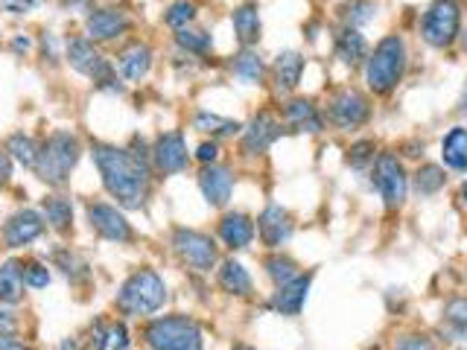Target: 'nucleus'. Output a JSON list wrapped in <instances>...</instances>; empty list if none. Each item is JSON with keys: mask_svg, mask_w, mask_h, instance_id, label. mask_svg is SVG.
<instances>
[{"mask_svg": "<svg viewBox=\"0 0 467 350\" xmlns=\"http://www.w3.org/2000/svg\"><path fill=\"white\" fill-rule=\"evenodd\" d=\"M91 155L97 161L99 175H103L105 190L123 207H141L146 202L149 173L141 158L126 152V149L108 146V144H94Z\"/></svg>", "mask_w": 467, "mask_h": 350, "instance_id": "1", "label": "nucleus"}, {"mask_svg": "<svg viewBox=\"0 0 467 350\" xmlns=\"http://www.w3.org/2000/svg\"><path fill=\"white\" fill-rule=\"evenodd\" d=\"M79 152H82V146L71 132H53L38 149V178H44L47 184H65L79 161Z\"/></svg>", "mask_w": 467, "mask_h": 350, "instance_id": "2", "label": "nucleus"}, {"mask_svg": "<svg viewBox=\"0 0 467 350\" xmlns=\"http://www.w3.org/2000/svg\"><path fill=\"white\" fill-rule=\"evenodd\" d=\"M406 67V47L397 35L383 38L369 56V67H365V79L374 94H389L397 88Z\"/></svg>", "mask_w": 467, "mask_h": 350, "instance_id": "3", "label": "nucleus"}, {"mask_svg": "<svg viewBox=\"0 0 467 350\" xmlns=\"http://www.w3.org/2000/svg\"><path fill=\"white\" fill-rule=\"evenodd\" d=\"M167 301V286L152 268H141L126 280L121 295H117V307L126 315H152Z\"/></svg>", "mask_w": 467, "mask_h": 350, "instance_id": "4", "label": "nucleus"}, {"mask_svg": "<svg viewBox=\"0 0 467 350\" xmlns=\"http://www.w3.org/2000/svg\"><path fill=\"white\" fill-rule=\"evenodd\" d=\"M146 342L152 350H202V330L193 318L167 315L146 327Z\"/></svg>", "mask_w": 467, "mask_h": 350, "instance_id": "5", "label": "nucleus"}, {"mask_svg": "<svg viewBox=\"0 0 467 350\" xmlns=\"http://www.w3.org/2000/svg\"><path fill=\"white\" fill-rule=\"evenodd\" d=\"M462 9L455 0H432V6L424 15V38L432 47H447L459 35Z\"/></svg>", "mask_w": 467, "mask_h": 350, "instance_id": "6", "label": "nucleus"}, {"mask_svg": "<svg viewBox=\"0 0 467 350\" xmlns=\"http://www.w3.org/2000/svg\"><path fill=\"white\" fill-rule=\"evenodd\" d=\"M173 245H175L178 257H182L191 268H196V272H211L216 266V245L211 237L178 228L173 234Z\"/></svg>", "mask_w": 467, "mask_h": 350, "instance_id": "7", "label": "nucleus"}, {"mask_svg": "<svg viewBox=\"0 0 467 350\" xmlns=\"http://www.w3.org/2000/svg\"><path fill=\"white\" fill-rule=\"evenodd\" d=\"M374 184L380 190L385 207H401L406 202V173H403V164L397 161L394 155H380L377 158V167H374Z\"/></svg>", "mask_w": 467, "mask_h": 350, "instance_id": "8", "label": "nucleus"}, {"mask_svg": "<svg viewBox=\"0 0 467 350\" xmlns=\"http://www.w3.org/2000/svg\"><path fill=\"white\" fill-rule=\"evenodd\" d=\"M67 62H71L74 70H79L82 76L94 79V82L105 85V82H114V74L108 62L103 58V53L88 42V38H74L71 44H67Z\"/></svg>", "mask_w": 467, "mask_h": 350, "instance_id": "9", "label": "nucleus"}, {"mask_svg": "<svg viewBox=\"0 0 467 350\" xmlns=\"http://www.w3.org/2000/svg\"><path fill=\"white\" fill-rule=\"evenodd\" d=\"M88 222H91V228L99 237L112 239V243H128L132 239V225L112 205H88Z\"/></svg>", "mask_w": 467, "mask_h": 350, "instance_id": "10", "label": "nucleus"}, {"mask_svg": "<svg viewBox=\"0 0 467 350\" xmlns=\"http://www.w3.org/2000/svg\"><path fill=\"white\" fill-rule=\"evenodd\" d=\"M369 99L356 91H339L331 99V120L339 128H356L369 120Z\"/></svg>", "mask_w": 467, "mask_h": 350, "instance_id": "11", "label": "nucleus"}, {"mask_svg": "<svg viewBox=\"0 0 467 350\" xmlns=\"http://www.w3.org/2000/svg\"><path fill=\"white\" fill-rule=\"evenodd\" d=\"M281 123H277V117L269 114V112H263V114H257L252 123H248L245 128V135H243V152L245 155H261L266 152L277 137H281Z\"/></svg>", "mask_w": 467, "mask_h": 350, "instance_id": "12", "label": "nucleus"}, {"mask_svg": "<svg viewBox=\"0 0 467 350\" xmlns=\"http://www.w3.org/2000/svg\"><path fill=\"white\" fill-rule=\"evenodd\" d=\"M152 158H155V167L161 173L173 175V173H182L187 167V144H184V135L182 132H167L155 140V149H152Z\"/></svg>", "mask_w": 467, "mask_h": 350, "instance_id": "13", "label": "nucleus"}, {"mask_svg": "<svg viewBox=\"0 0 467 350\" xmlns=\"http://www.w3.org/2000/svg\"><path fill=\"white\" fill-rule=\"evenodd\" d=\"M42 231H44L42 214H35V210H21V214H15L4 225V243L6 248H21V245L33 243L35 237H42Z\"/></svg>", "mask_w": 467, "mask_h": 350, "instance_id": "14", "label": "nucleus"}, {"mask_svg": "<svg viewBox=\"0 0 467 350\" xmlns=\"http://www.w3.org/2000/svg\"><path fill=\"white\" fill-rule=\"evenodd\" d=\"M257 231H261V239L269 248L284 245L286 239L292 234V222H290V214L281 207V205H269L257 219Z\"/></svg>", "mask_w": 467, "mask_h": 350, "instance_id": "15", "label": "nucleus"}, {"mask_svg": "<svg viewBox=\"0 0 467 350\" xmlns=\"http://www.w3.org/2000/svg\"><path fill=\"white\" fill-rule=\"evenodd\" d=\"M88 35L97 38V42H112V38L123 35L128 29V18L121 9H97V12L88 15Z\"/></svg>", "mask_w": 467, "mask_h": 350, "instance_id": "16", "label": "nucleus"}, {"mask_svg": "<svg viewBox=\"0 0 467 350\" xmlns=\"http://www.w3.org/2000/svg\"><path fill=\"white\" fill-rule=\"evenodd\" d=\"M198 187H202L205 198L214 207H222L228 198H231L234 190V178L225 167H205L202 175H198Z\"/></svg>", "mask_w": 467, "mask_h": 350, "instance_id": "17", "label": "nucleus"}, {"mask_svg": "<svg viewBox=\"0 0 467 350\" xmlns=\"http://www.w3.org/2000/svg\"><path fill=\"white\" fill-rule=\"evenodd\" d=\"M310 280H313V275H304V277L290 280V284L277 286V292L272 298V307L281 315H298L301 313L304 301H307V292H310Z\"/></svg>", "mask_w": 467, "mask_h": 350, "instance_id": "18", "label": "nucleus"}, {"mask_svg": "<svg viewBox=\"0 0 467 350\" xmlns=\"http://www.w3.org/2000/svg\"><path fill=\"white\" fill-rule=\"evenodd\" d=\"M117 67H121V74L128 82H141L149 74V67H152V50L141 42L128 44L126 50H121V56H117Z\"/></svg>", "mask_w": 467, "mask_h": 350, "instance_id": "19", "label": "nucleus"}, {"mask_svg": "<svg viewBox=\"0 0 467 350\" xmlns=\"http://www.w3.org/2000/svg\"><path fill=\"white\" fill-rule=\"evenodd\" d=\"M220 237L225 245L245 248L254 239V222L245 214H228L220 222Z\"/></svg>", "mask_w": 467, "mask_h": 350, "instance_id": "20", "label": "nucleus"}, {"mask_svg": "<svg viewBox=\"0 0 467 350\" xmlns=\"http://www.w3.org/2000/svg\"><path fill=\"white\" fill-rule=\"evenodd\" d=\"M231 21H234V33L240 38V44L245 47L257 44V38H261V9L254 4H243L231 15Z\"/></svg>", "mask_w": 467, "mask_h": 350, "instance_id": "21", "label": "nucleus"}, {"mask_svg": "<svg viewBox=\"0 0 467 350\" xmlns=\"http://www.w3.org/2000/svg\"><path fill=\"white\" fill-rule=\"evenodd\" d=\"M286 120H290V126L301 128V132H322V126H324L322 114L315 112V105L310 99H292V103L286 105Z\"/></svg>", "mask_w": 467, "mask_h": 350, "instance_id": "22", "label": "nucleus"}, {"mask_svg": "<svg viewBox=\"0 0 467 350\" xmlns=\"http://www.w3.org/2000/svg\"><path fill=\"white\" fill-rule=\"evenodd\" d=\"M304 74V58L301 53H295V50H286V53L277 56L275 62V79H277V88L281 91H292L298 85V79Z\"/></svg>", "mask_w": 467, "mask_h": 350, "instance_id": "23", "label": "nucleus"}, {"mask_svg": "<svg viewBox=\"0 0 467 350\" xmlns=\"http://www.w3.org/2000/svg\"><path fill=\"white\" fill-rule=\"evenodd\" d=\"M441 155H444V164L450 169L467 173V128H453V132L444 137Z\"/></svg>", "mask_w": 467, "mask_h": 350, "instance_id": "24", "label": "nucleus"}, {"mask_svg": "<svg viewBox=\"0 0 467 350\" xmlns=\"http://www.w3.org/2000/svg\"><path fill=\"white\" fill-rule=\"evenodd\" d=\"M24 298V268L21 263H4L0 266V301L18 304Z\"/></svg>", "mask_w": 467, "mask_h": 350, "instance_id": "25", "label": "nucleus"}, {"mask_svg": "<svg viewBox=\"0 0 467 350\" xmlns=\"http://www.w3.org/2000/svg\"><path fill=\"white\" fill-rule=\"evenodd\" d=\"M220 286L231 295H248L252 292V277H248L243 263L228 260V263H222V268H220Z\"/></svg>", "mask_w": 467, "mask_h": 350, "instance_id": "26", "label": "nucleus"}, {"mask_svg": "<svg viewBox=\"0 0 467 350\" xmlns=\"http://www.w3.org/2000/svg\"><path fill=\"white\" fill-rule=\"evenodd\" d=\"M91 350H128V333L123 324H97Z\"/></svg>", "mask_w": 467, "mask_h": 350, "instance_id": "27", "label": "nucleus"}, {"mask_svg": "<svg viewBox=\"0 0 467 350\" xmlns=\"http://www.w3.org/2000/svg\"><path fill=\"white\" fill-rule=\"evenodd\" d=\"M336 56H339L345 65L362 62V58H365V38L356 33L354 27H345L342 35L336 38Z\"/></svg>", "mask_w": 467, "mask_h": 350, "instance_id": "28", "label": "nucleus"}, {"mask_svg": "<svg viewBox=\"0 0 467 350\" xmlns=\"http://www.w3.org/2000/svg\"><path fill=\"white\" fill-rule=\"evenodd\" d=\"M44 216H47V222L53 231H67V228H71V219H74V207L62 196H50V198H44Z\"/></svg>", "mask_w": 467, "mask_h": 350, "instance_id": "29", "label": "nucleus"}, {"mask_svg": "<svg viewBox=\"0 0 467 350\" xmlns=\"http://www.w3.org/2000/svg\"><path fill=\"white\" fill-rule=\"evenodd\" d=\"M193 126L198 128V132L205 135H216V137H225V135H237L240 132V123L237 120H225V117H216V114H207V112H198Z\"/></svg>", "mask_w": 467, "mask_h": 350, "instance_id": "30", "label": "nucleus"}, {"mask_svg": "<svg viewBox=\"0 0 467 350\" xmlns=\"http://www.w3.org/2000/svg\"><path fill=\"white\" fill-rule=\"evenodd\" d=\"M339 15L345 18L347 27H362V24H371L374 15H377V4L374 0H347V4H342Z\"/></svg>", "mask_w": 467, "mask_h": 350, "instance_id": "31", "label": "nucleus"}, {"mask_svg": "<svg viewBox=\"0 0 467 350\" xmlns=\"http://www.w3.org/2000/svg\"><path fill=\"white\" fill-rule=\"evenodd\" d=\"M263 74H266V67L261 62V56L252 53V50H243V53L234 58V76H240L243 82H261Z\"/></svg>", "mask_w": 467, "mask_h": 350, "instance_id": "32", "label": "nucleus"}, {"mask_svg": "<svg viewBox=\"0 0 467 350\" xmlns=\"http://www.w3.org/2000/svg\"><path fill=\"white\" fill-rule=\"evenodd\" d=\"M6 152H12L15 161L24 164V167H35V161H38V146H35V140L27 137V135H12V137H9Z\"/></svg>", "mask_w": 467, "mask_h": 350, "instance_id": "33", "label": "nucleus"}, {"mask_svg": "<svg viewBox=\"0 0 467 350\" xmlns=\"http://www.w3.org/2000/svg\"><path fill=\"white\" fill-rule=\"evenodd\" d=\"M444 318L455 338H467V298H453L444 309Z\"/></svg>", "mask_w": 467, "mask_h": 350, "instance_id": "34", "label": "nucleus"}, {"mask_svg": "<svg viewBox=\"0 0 467 350\" xmlns=\"http://www.w3.org/2000/svg\"><path fill=\"white\" fill-rule=\"evenodd\" d=\"M444 169L441 167H435V164H426L421 167L418 173H415V187H418V193L421 196H432V193H439V190L444 187Z\"/></svg>", "mask_w": 467, "mask_h": 350, "instance_id": "35", "label": "nucleus"}, {"mask_svg": "<svg viewBox=\"0 0 467 350\" xmlns=\"http://www.w3.org/2000/svg\"><path fill=\"white\" fill-rule=\"evenodd\" d=\"M175 42H178V47H184L187 53H207V50L214 47L211 35L202 33V29H187V27L178 29Z\"/></svg>", "mask_w": 467, "mask_h": 350, "instance_id": "36", "label": "nucleus"}, {"mask_svg": "<svg viewBox=\"0 0 467 350\" xmlns=\"http://www.w3.org/2000/svg\"><path fill=\"white\" fill-rule=\"evenodd\" d=\"M266 272H269V277L275 280L277 286L290 284V280L298 277V266L292 263L290 257H269L266 260Z\"/></svg>", "mask_w": 467, "mask_h": 350, "instance_id": "37", "label": "nucleus"}, {"mask_svg": "<svg viewBox=\"0 0 467 350\" xmlns=\"http://www.w3.org/2000/svg\"><path fill=\"white\" fill-rule=\"evenodd\" d=\"M196 18V6L193 4H187V0H182V4H173L170 9H167V15H164V21L175 27V29H184L187 24H191Z\"/></svg>", "mask_w": 467, "mask_h": 350, "instance_id": "38", "label": "nucleus"}, {"mask_svg": "<svg viewBox=\"0 0 467 350\" xmlns=\"http://www.w3.org/2000/svg\"><path fill=\"white\" fill-rule=\"evenodd\" d=\"M24 284L33 286V289H44V286L50 284L47 266H42V263H27V266H24Z\"/></svg>", "mask_w": 467, "mask_h": 350, "instance_id": "39", "label": "nucleus"}, {"mask_svg": "<svg viewBox=\"0 0 467 350\" xmlns=\"http://www.w3.org/2000/svg\"><path fill=\"white\" fill-rule=\"evenodd\" d=\"M394 350H439V347H435L432 338H426V336H403L401 342L394 345Z\"/></svg>", "mask_w": 467, "mask_h": 350, "instance_id": "40", "label": "nucleus"}, {"mask_svg": "<svg viewBox=\"0 0 467 350\" xmlns=\"http://www.w3.org/2000/svg\"><path fill=\"white\" fill-rule=\"evenodd\" d=\"M371 158H374V144H371V140H362V144H356L351 149V158H347V161H351L354 167H365Z\"/></svg>", "mask_w": 467, "mask_h": 350, "instance_id": "41", "label": "nucleus"}, {"mask_svg": "<svg viewBox=\"0 0 467 350\" xmlns=\"http://www.w3.org/2000/svg\"><path fill=\"white\" fill-rule=\"evenodd\" d=\"M38 4H42V0H0V6L12 15H24V12H29V9H35Z\"/></svg>", "mask_w": 467, "mask_h": 350, "instance_id": "42", "label": "nucleus"}, {"mask_svg": "<svg viewBox=\"0 0 467 350\" xmlns=\"http://www.w3.org/2000/svg\"><path fill=\"white\" fill-rule=\"evenodd\" d=\"M216 155H220V149H216V144H202V146H198V152H196L198 161H205V164H214Z\"/></svg>", "mask_w": 467, "mask_h": 350, "instance_id": "43", "label": "nucleus"}, {"mask_svg": "<svg viewBox=\"0 0 467 350\" xmlns=\"http://www.w3.org/2000/svg\"><path fill=\"white\" fill-rule=\"evenodd\" d=\"M9 175H12V164H9V155L0 152V187L9 182Z\"/></svg>", "mask_w": 467, "mask_h": 350, "instance_id": "44", "label": "nucleus"}, {"mask_svg": "<svg viewBox=\"0 0 467 350\" xmlns=\"http://www.w3.org/2000/svg\"><path fill=\"white\" fill-rule=\"evenodd\" d=\"M0 350H29V347L21 345V342H15L9 333H0Z\"/></svg>", "mask_w": 467, "mask_h": 350, "instance_id": "45", "label": "nucleus"}, {"mask_svg": "<svg viewBox=\"0 0 467 350\" xmlns=\"http://www.w3.org/2000/svg\"><path fill=\"white\" fill-rule=\"evenodd\" d=\"M15 50H29V38H15Z\"/></svg>", "mask_w": 467, "mask_h": 350, "instance_id": "46", "label": "nucleus"}, {"mask_svg": "<svg viewBox=\"0 0 467 350\" xmlns=\"http://www.w3.org/2000/svg\"><path fill=\"white\" fill-rule=\"evenodd\" d=\"M58 350H79V347H76L74 338H67V342H62V347H58Z\"/></svg>", "mask_w": 467, "mask_h": 350, "instance_id": "47", "label": "nucleus"}, {"mask_svg": "<svg viewBox=\"0 0 467 350\" xmlns=\"http://www.w3.org/2000/svg\"><path fill=\"white\" fill-rule=\"evenodd\" d=\"M459 108H462V114H467V88H464V97H462V105Z\"/></svg>", "mask_w": 467, "mask_h": 350, "instance_id": "48", "label": "nucleus"}, {"mask_svg": "<svg viewBox=\"0 0 467 350\" xmlns=\"http://www.w3.org/2000/svg\"><path fill=\"white\" fill-rule=\"evenodd\" d=\"M462 198H464V202H467V182L462 184Z\"/></svg>", "mask_w": 467, "mask_h": 350, "instance_id": "49", "label": "nucleus"}, {"mask_svg": "<svg viewBox=\"0 0 467 350\" xmlns=\"http://www.w3.org/2000/svg\"><path fill=\"white\" fill-rule=\"evenodd\" d=\"M462 47L467 50V29H464V35H462Z\"/></svg>", "mask_w": 467, "mask_h": 350, "instance_id": "50", "label": "nucleus"}, {"mask_svg": "<svg viewBox=\"0 0 467 350\" xmlns=\"http://www.w3.org/2000/svg\"><path fill=\"white\" fill-rule=\"evenodd\" d=\"M234 350H254V347H248V345H237Z\"/></svg>", "mask_w": 467, "mask_h": 350, "instance_id": "51", "label": "nucleus"}]
</instances>
